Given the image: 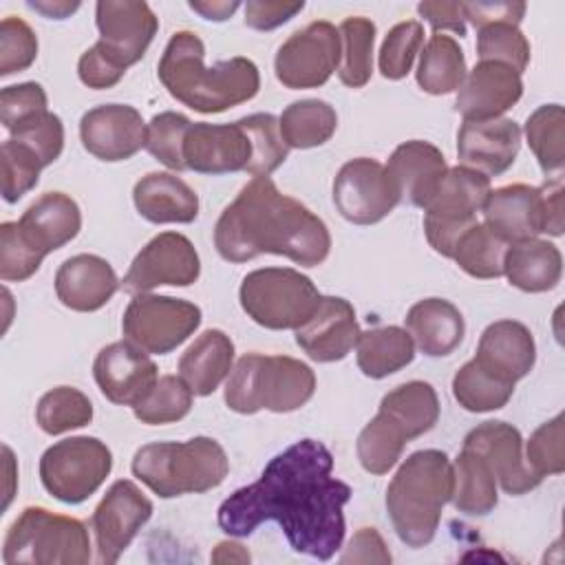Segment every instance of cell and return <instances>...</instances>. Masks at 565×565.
Wrapping results in <instances>:
<instances>
[{
  "label": "cell",
  "instance_id": "f6af8a7d",
  "mask_svg": "<svg viewBox=\"0 0 565 565\" xmlns=\"http://www.w3.org/2000/svg\"><path fill=\"white\" fill-rule=\"evenodd\" d=\"M247 128L252 143H254V157L247 168V174L256 177H269L289 154V146L285 143L280 135L278 119L269 113H256L241 119Z\"/></svg>",
  "mask_w": 565,
  "mask_h": 565
},
{
  "label": "cell",
  "instance_id": "94428289",
  "mask_svg": "<svg viewBox=\"0 0 565 565\" xmlns=\"http://www.w3.org/2000/svg\"><path fill=\"white\" fill-rule=\"evenodd\" d=\"M417 11L428 24L439 31H452L459 38L466 35V11L463 2H419Z\"/></svg>",
  "mask_w": 565,
  "mask_h": 565
},
{
  "label": "cell",
  "instance_id": "ac0fdd59",
  "mask_svg": "<svg viewBox=\"0 0 565 565\" xmlns=\"http://www.w3.org/2000/svg\"><path fill=\"white\" fill-rule=\"evenodd\" d=\"M463 448L481 455L490 470L494 472L497 483L508 494H525L534 490L543 477H539L525 461L521 448L523 439L521 433L508 422H483L472 428L466 439Z\"/></svg>",
  "mask_w": 565,
  "mask_h": 565
},
{
  "label": "cell",
  "instance_id": "e0dca14e",
  "mask_svg": "<svg viewBox=\"0 0 565 565\" xmlns=\"http://www.w3.org/2000/svg\"><path fill=\"white\" fill-rule=\"evenodd\" d=\"M97 44L121 66L137 64L157 35L159 20L146 2L102 0L95 7Z\"/></svg>",
  "mask_w": 565,
  "mask_h": 565
},
{
  "label": "cell",
  "instance_id": "52a82bcc",
  "mask_svg": "<svg viewBox=\"0 0 565 565\" xmlns=\"http://www.w3.org/2000/svg\"><path fill=\"white\" fill-rule=\"evenodd\" d=\"M2 561L7 565H84L90 561L88 530L79 519L31 505L11 523Z\"/></svg>",
  "mask_w": 565,
  "mask_h": 565
},
{
  "label": "cell",
  "instance_id": "f5cc1de1",
  "mask_svg": "<svg viewBox=\"0 0 565 565\" xmlns=\"http://www.w3.org/2000/svg\"><path fill=\"white\" fill-rule=\"evenodd\" d=\"M563 437V415L552 417L532 433L525 448V461L539 477L561 475L565 470Z\"/></svg>",
  "mask_w": 565,
  "mask_h": 565
},
{
  "label": "cell",
  "instance_id": "60d3db41",
  "mask_svg": "<svg viewBox=\"0 0 565 565\" xmlns=\"http://www.w3.org/2000/svg\"><path fill=\"white\" fill-rule=\"evenodd\" d=\"M514 393V384H508L488 371H483L475 360L466 362L452 377V395L461 408L470 413H488L503 408Z\"/></svg>",
  "mask_w": 565,
  "mask_h": 565
},
{
  "label": "cell",
  "instance_id": "4316f807",
  "mask_svg": "<svg viewBox=\"0 0 565 565\" xmlns=\"http://www.w3.org/2000/svg\"><path fill=\"white\" fill-rule=\"evenodd\" d=\"M384 170L395 183L402 199H406L415 207L426 210L448 168L437 146L413 139L399 143L393 150Z\"/></svg>",
  "mask_w": 565,
  "mask_h": 565
},
{
  "label": "cell",
  "instance_id": "8fae6325",
  "mask_svg": "<svg viewBox=\"0 0 565 565\" xmlns=\"http://www.w3.org/2000/svg\"><path fill=\"white\" fill-rule=\"evenodd\" d=\"M199 324L201 309L194 302L154 294H135L121 318L126 340L157 355L174 351Z\"/></svg>",
  "mask_w": 565,
  "mask_h": 565
},
{
  "label": "cell",
  "instance_id": "9a60e30c",
  "mask_svg": "<svg viewBox=\"0 0 565 565\" xmlns=\"http://www.w3.org/2000/svg\"><path fill=\"white\" fill-rule=\"evenodd\" d=\"M152 516V501L128 479L115 481L97 503L90 525L99 563H117Z\"/></svg>",
  "mask_w": 565,
  "mask_h": 565
},
{
  "label": "cell",
  "instance_id": "d4e9b609",
  "mask_svg": "<svg viewBox=\"0 0 565 565\" xmlns=\"http://www.w3.org/2000/svg\"><path fill=\"white\" fill-rule=\"evenodd\" d=\"M472 360L490 375L516 384L536 362L532 331L516 320H497L483 329Z\"/></svg>",
  "mask_w": 565,
  "mask_h": 565
},
{
  "label": "cell",
  "instance_id": "f907efd6",
  "mask_svg": "<svg viewBox=\"0 0 565 565\" xmlns=\"http://www.w3.org/2000/svg\"><path fill=\"white\" fill-rule=\"evenodd\" d=\"M46 93L38 82H22L13 86H4L0 93V119L2 126L13 135L22 126L44 117L46 110Z\"/></svg>",
  "mask_w": 565,
  "mask_h": 565
},
{
  "label": "cell",
  "instance_id": "91938a15",
  "mask_svg": "<svg viewBox=\"0 0 565 565\" xmlns=\"http://www.w3.org/2000/svg\"><path fill=\"white\" fill-rule=\"evenodd\" d=\"M342 563H391V554L375 527H362L353 534Z\"/></svg>",
  "mask_w": 565,
  "mask_h": 565
},
{
  "label": "cell",
  "instance_id": "f1b7e54d",
  "mask_svg": "<svg viewBox=\"0 0 565 565\" xmlns=\"http://www.w3.org/2000/svg\"><path fill=\"white\" fill-rule=\"evenodd\" d=\"M132 201L150 223H192L199 216L196 192L177 174L150 172L135 183Z\"/></svg>",
  "mask_w": 565,
  "mask_h": 565
},
{
  "label": "cell",
  "instance_id": "7bdbcfd3",
  "mask_svg": "<svg viewBox=\"0 0 565 565\" xmlns=\"http://www.w3.org/2000/svg\"><path fill=\"white\" fill-rule=\"evenodd\" d=\"M90 399L73 386H57L46 391L35 406V422L46 435H62L73 428H82L90 424Z\"/></svg>",
  "mask_w": 565,
  "mask_h": 565
},
{
  "label": "cell",
  "instance_id": "30bf717a",
  "mask_svg": "<svg viewBox=\"0 0 565 565\" xmlns=\"http://www.w3.org/2000/svg\"><path fill=\"white\" fill-rule=\"evenodd\" d=\"M113 468L110 448L97 437H68L49 446L40 459V479L62 503H82L99 490Z\"/></svg>",
  "mask_w": 565,
  "mask_h": 565
},
{
  "label": "cell",
  "instance_id": "1f68e13d",
  "mask_svg": "<svg viewBox=\"0 0 565 565\" xmlns=\"http://www.w3.org/2000/svg\"><path fill=\"white\" fill-rule=\"evenodd\" d=\"M503 274L508 276L510 285L541 294L550 291L558 285L563 274V256L558 247L543 238H527L508 245L503 256Z\"/></svg>",
  "mask_w": 565,
  "mask_h": 565
},
{
  "label": "cell",
  "instance_id": "603a6c76",
  "mask_svg": "<svg viewBox=\"0 0 565 565\" xmlns=\"http://www.w3.org/2000/svg\"><path fill=\"white\" fill-rule=\"evenodd\" d=\"M358 335L355 309L340 296H322L311 318L296 329L298 347L316 362H338L347 358Z\"/></svg>",
  "mask_w": 565,
  "mask_h": 565
},
{
  "label": "cell",
  "instance_id": "6125c7cd",
  "mask_svg": "<svg viewBox=\"0 0 565 565\" xmlns=\"http://www.w3.org/2000/svg\"><path fill=\"white\" fill-rule=\"evenodd\" d=\"M543 201H545V216H547V234L561 236L565 230L563 216V177L556 174L541 185Z\"/></svg>",
  "mask_w": 565,
  "mask_h": 565
},
{
  "label": "cell",
  "instance_id": "8992f818",
  "mask_svg": "<svg viewBox=\"0 0 565 565\" xmlns=\"http://www.w3.org/2000/svg\"><path fill=\"white\" fill-rule=\"evenodd\" d=\"M316 391V373L309 364L289 355L245 353L225 384V404L241 415L263 408L291 413L305 406Z\"/></svg>",
  "mask_w": 565,
  "mask_h": 565
},
{
  "label": "cell",
  "instance_id": "ffe728a7",
  "mask_svg": "<svg viewBox=\"0 0 565 565\" xmlns=\"http://www.w3.org/2000/svg\"><path fill=\"white\" fill-rule=\"evenodd\" d=\"M79 137L93 157L102 161H126L146 148V124L135 106L102 104L84 113Z\"/></svg>",
  "mask_w": 565,
  "mask_h": 565
},
{
  "label": "cell",
  "instance_id": "d6986e66",
  "mask_svg": "<svg viewBox=\"0 0 565 565\" xmlns=\"http://www.w3.org/2000/svg\"><path fill=\"white\" fill-rule=\"evenodd\" d=\"M93 375L102 395L121 406H137L159 380L157 364L130 340L104 347L93 362Z\"/></svg>",
  "mask_w": 565,
  "mask_h": 565
},
{
  "label": "cell",
  "instance_id": "ee69618b",
  "mask_svg": "<svg viewBox=\"0 0 565 565\" xmlns=\"http://www.w3.org/2000/svg\"><path fill=\"white\" fill-rule=\"evenodd\" d=\"M192 395L194 393L181 377L161 375L148 395L137 406H132V413L141 424H172L190 413Z\"/></svg>",
  "mask_w": 565,
  "mask_h": 565
},
{
  "label": "cell",
  "instance_id": "cb8c5ba5",
  "mask_svg": "<svg viewBox=\"0 0 565 565\" xmlns=\"http://www.w3.org/2000/svg\"><path fill=\"white\" fill-rule=\"evenodd\" d=\"M521 148V128L514 119L497 117L486 121H466L457 132V157L466 168L497 177L505 172Z\"/></svg>",
  "mask_w": 565,
  "mask_h": 565
},
{
  "label": "cell",
  "instance_id": "7402d4cb",
  "mask_svg": "<svg viewBox=\"0 0 565 565\" xmlns=\"http://www.w3.org/2000/svg\"><path fill=\"white\" fill-rule=\"evenodd\" d=\"M481 212L486 218L483 223L508 245L547 234V216L541 188L512 183L490 190Z\"/></svg>",
  "mask_w": 565,
  "mask_h": 565
},
{
  "label": "cell",
  "instance_id": "83f0119b",
  "mask_svg": "<svg viewBox=\"0 0 565 565\" xmlns=\"http://www.w3.org/2000/svg\"><path fill=\"white\" fill-rule=\"evenodd\" d=\"M119 289L113 265L95 254L66 258L55 274L57 300L73 311H97Z\"/></svg>",
  "mask_w": 565,
  "mask_h": 565
},
{
  "label": "cell",
  "instance_id": "be15d7a7",
  "mask_svg": "<svg viewBox=\"0 0 565 565\" xmlns=\"http://www.w3.org/2000/svg\"><path fill=\"white\" fill-rule=\"evenodd\" d=\"M241 4L238 2H190V9L201 13L205 20H214V22H223L227 20Z\"/></svg>",
  "mask_w": 565,
  "mask_h": 565
},
{
  "label": "cell",
  "instance_id": "7c38bea8",
  "mask_svg": "<svg viewBox=\"0 0 565 565\" xmlns=\"http://www.w3.org/2000/svg\"><path fill=\"white\" fill-rule=\"evenodd\" d=\"M342 42L338 29L318 20L291 33L278 49L274 68L276 77L287 88H318L327 84L340 66Z\"/></svg>",
  "mask_w": 565,
  "mask_h": 565
},
{
  "label": "cell",
  "instance_id": "4dcf8cb0",
  "mask_svg": "<svg viewBox=\"0 0 565 565\" xmlns=\"http://www.w3.org/2000/svg\"><path fill=\"white\" fill-rule=\"evenodd\" d=\"M234 342L221 329L203 331L181 355L179 377L194 395H212L232 373Z\"/></svg>",
  "mask_w": 565,
  "mask_h": 565
},
{
  "label": "cell",
  "instance_id": "bcb514c9",
  "mask_svg": "<svg viewBox=\"0 0 565 565\" xmlns=\"http://www.w3.org/2000/svg\"><path fill=\"white\" fill-rule=\"evenodd\" d=\"M190 126L192 121L174 110L154 115L146 126V150L174 172L188 170L183 161V141Z\"/></svg>",
  "mask_w": 565,
  "mask_h": 565
},
{
  "label": "cell",
  "instance_id": "f546056e",
  "mask_svg": "<svg viewBox=\"0 0 565 565\" xmlns=\"http://www.w3.org/2000/svg\"><path fill=\"white\" fill-rule=\"evenodd\" d=\"M406 331L424 355H450L463 340L461 311L446 298H424L406 313Z\"/></svg>",
  "mask_w": 565,
  "mask_h": 565
},
{
  "label": "cell",
  "instance_id": "277c9868",
  "mask_svg": "<svg viewBox=\"0 0 565 565\" xmlns=\"http://www.w3.org/2000/svg\"><path fill=\"white\" fill-rule=\"evenodd\" d=\"M452 486L455 475L446 452L428 448L406 457L386 488V510L402 543L424 547L435 539Z\"/></svg>",
  "mask_w": 565,
  "mask_h": 565
},
{
  "label": "cell",
  "instance_id": "7a4b0ae2",
  "mask_svg": "<svg viewBox=\"0 0 565 565\" xmlns=\"http://www.w3.org/2000/svg\"><path fill=\"white\" fill-rule=\"evenodd\" d=\"M214 245L230 263L278 254L302 267H318L329 256L331 234L307 205L282 194L269 177H256L221 212Z\"/></svg>",
  "mask_w": 565,
  "mask_h": 565
},
{
  "label": "cell",
  "instance_id": "74e56055",
  "mask_svg": "<svg viewBox=\"0 0 565 565\" xmlns=\"http://www.w3.org/2000/svg\"><path fill=\"white\" fill-rule=\"evenodd\" d=\"M525 139L543 174L556 177L565 163V113L561 104L539 106L525 121Z\"/></svg>",
  "mask_w": 565,
  "mask_h": 565
},
{
  "label": "cell",
  "instance_id": "681fc988",
  "mask_svg": "<svg viewBox=\"0 0 565 565\" xmlns=\"http://www.w3.org/2000/svg\"><path fill=\"white\" fill-rule=\"evenodd\" d=\"M42 161L20 141L7 139L2 143V196L7 203L20 201L38 185Z\"/></svg>",
  "mask_w": 565,
  "mask_h": 565
},
{
  "label": "cell",
  "instance_id": "6f0895ef",
  "mask_svg": "<svg viewBox=\"0 0 565 565\" xmlns=\"http://www.w3.org/2000/svg\"><path fill=\"white\" fill-rule=\"evenodd\" d=\"M305 9V2H285V0H249L245 4V24L256 31H271L289 22L296 13Z\"/></svg>",
  "mask_w": 565,
  "mask_h": 565
},
{
  "label": "cell",
  "instance_id": "e7e4bbea",
  "mask_svg": "<svg viewBox=\"0 0 565 565\" xmlns=\"http://www.w3.org/2000/svg\"><path fill=\"white\" fill-rule=\"evenodd\" d=\"M212 563H249V552L234 541H223L212 552Z\"/></svg>",
  "mask_w": 565,
  "mask_h": 565
},
{
  "label": "cell",
  "instance_id": "d590c367",
  "mask_svg": "<svg viewBox=\"0 0 565 565\" xmlns=\"http://www.w3.org/2000/svg\"><path fill=\"white\" fill-rule=\"evenodd\" d=\"M466 73V57L459 42L444 33L430 35L417 66V84L422 90L430 95L452 93L463 84Z\"/></svg>",
  "mask_w": 565,
  "mask_h": 565
},
{
  "label": "cell",
  "instance_id": "5b68a950",
  "mask_svg": "<svg viewBox=\"0 0 565 565\" xmlns=\"http://www.w3.org/2000/svg\"><path fill=\"white\" fill-rule=\"evenodd\" d=\"M227 472V455L212 437L154 441L132 457V475L161 499L207 492L221 486Z\"/></svg>",
  "mask_w": 565,
  "mask_h": 565
},
{
  "label": "cell",
  "instance_id": "db71d44e",
  "mask_svg": "<svg viewBox=\"0 0 565 565\" xmlns=\"http://www.w3.org/2000/svg\"><path fill=\"white\" fill-rule=\"evenodd\" d=\"M42 260L44 258L24 243L15 221H7L0 225V278L2 280L22 282L40 269Z\"/></svg>",
  "mask_w": 565,
  "mask_h": 565
},
{
  "label": "cell",
  "instance_id": "6da1fadb",
  "mask_svg": "<svg viewBox=\"0 0 565 565\" xmlns=\"http://www.w3.org/2000/svg\"><path fill=\"white\" fill-rule=\"evenodd\" d=\"M351 488L333 477V455L318 439H300L278 452L260 477L232 492L216 521L230 536H249L276 521L298 554L329 561L344 541V505Z\"/></svg>",
  "mask_w": 565,
  "mask_h": 565
},
{
  "label": "cell",
  "instance_id": "11a10c76",
  "mask_svg": "<svg viewBox=\"0 0 565 565\" xmlns=\"http://www.w3.org/2000/svg\"><path fill=\"white\" fill-rule=\"evenodd\" d=\"M11 139L20 141L26 146L40 161L42 166H51L64 148V126L62 119L55 113H46L44 117L22 126L11 135Z\"/></svg>",
  "mask_w": 565,
  "mask_h": 565
},
{
  "label": "cell",
  "instance_id": "3957f363",
  "mask_svg": "<svg viewBox=\"0 0 565 565\" xmlns=\"http://www.w3.org/2000/svg\"><path fill=\"white\" fill-rule=\"evenodd\" d=\"M203 57L205 46L194 31H177L166 44L157 75L177 102L196 113H223L256 97L260 73L252 60L236 55L207 68Z\"/></svg>",
  "mask_w": 565,
  "mask_h": 565
},
{
  "label": "cell",
  "instance_id": "03108f58",
  "mask_svg": "<svg viewBox=\"0 0 565 565\" xmlns=\"http://www.w3.org/2000/svg\"><path fill=\"white\" fill-rule=\"evenodd\" d=\"M31 7L33 9H38V11H42L44 15H49V18H64L66 13H73L79 4L77 2H73V4H68V2H53V4H46V2H31Z\"/></svg>",
  "mask_w": 565,
  "mask_h": 565
},
{
  "label": "cell",
  "instance_id": "7dc6e473",
  "mask_svg": "<svg viewBox=\"0 0 565 565\" xmlns=\"http://www.w3.org/2000/svg\"><path fill=\"white\" fill-rule=\"evenodd\" d=\"M479 60H492L510 66L519 75L530 64V42L516 24L497 22L479 29L477 35Z\"/></svg>",
  "mask_w": 565,
  "mask_h": 565
},
{
  "label": "cell",
  "instance_id": "b9f144b4",
  "mask_svg": "<svg viewBox=\"0 0 565 565\" xmlns=\"http://www.w3.org/2000/svg\"><path fill=\"white\" fill-rule=\"evenodd\" d=\"M406 435L382 411L358 435V459L371 475H386L402 457Z\"/></svg>",
  "mask_w": 565,
  "mask_h": 565
},
{
  "label": "cell",
  "instance_id": "484cf974",
  "mask_svg": "<svg viewBox=\"0 0 565 565\" xmlns=\"http://www.w3.org/2000/svg\"><path fill=\"white\" fill-rule=\"evenodd\" d=\"M15 223L24 243L44 258L79 234L82 212L68 194L46 192L31 203Z\"/></svg>",
  "mask_w": 565,
  "mask_h": 565
},
{
  "label": "cell",
  "instance_id": "4fadbf2b",
  "mask_svg": "<svg viewBox=\"0 0 565 565\" xmlns=\"http://www.w3.org/2000/svg\"><path fill=\"white\" fill-rule=\"evenodd\" d=\"M402 201L384 166L369 157L347 161L333 179V203L355 225H373Z\"/></svg>",
  "mask_w": 565,
  "mask_h": 565
},
{
  "label": "cell",
  "instance_id": "c3c4849f",
  "mask_svg": "<svg viewBox=\"0 0 565 565\" xmlns=\"http://www.w3.org/2000/svg\"><path fill=\"white\" fill-rule=\"evenodd\" d=\"M424 44V26L417 20L395 24L380 49V73L386 79H402L411 73L413 62Z\"/></svg>",
  "mask_w": 565,
  "mask_h": 565
},
{
  "label": "cell",
  "instance_id": "8d00e7d4",
  "mask_svg": "<svg viewBox=\"0 0 565 565\" xmlns=\"http://www.w3.org/2000/svg\"><path fill=\"white\" fill-rule=\"evenodd\" d=\"M278 126L289 148L307 150L322 146L333 137L338 128V115L329 102L300 99L282 110Z\"/></svg>",
  "mask_w": 565,
  "mask_h": 565
},
{
  "label": "cell",
  "instance_id": "816d5d0a",
  "mask_svg": "<svg viewBox=\"0 0 565 565\" xmlns=\"http://www.w3.org/2000/svg\"><path fill=\"white\" fill-rule=\"evenodd\" d=\"M38 57V38L33 29L15 15L0 24V75H13L29 68Z\"/></svg>",
  "mask_w": 565,
  "mask_h": 565
},
{
  "label": "cell",
  "instance_id": "ba28073f",
  "mask_svg": "<svg viewBox=\"0 0 565 565\" xmlns=\"http://www.w3.org/2000/svg\"><path fill=\"white\" fill-rule=\"evenodd\" d=\"M243 311L265 329H298L311 318L320 291L309 276L291 267H263L249 271L238 289Z\"/></svg>",
  "mask_w": 565,
  "mask_h": 565
},
{
  "label": "cell",
  "instance_id": "44dd1931",
  "mask_svg": "<svg viewBox=\"0 0 565 565\" xmlns=\"http://www.w3.org/2000/svg\"><path fill=\"white\" fill-rule=\"evenodd\" d=\"M523 95V82L516 71L501 62L479 60L470 73H466L459 86L455 110L466 121H486L501 117Z\"/></svg>",
  "mask_w": 565,
  "mask_h": 565
},
{
  "label": "cell",
  "instance_id": "f35d334b",
  "mask_svg": "<svg viewBox=\"0 0 565 565\" xmlns=\"http://www.w3.org/2000/svg\"><path fill=\"white\" fill-rule=\"evenodd\" d=\"M338 33L342 42L338 77L349 88H362L373 73L375 24L369 18L353 15L340 24Z\"/></svg>",
  "mask_w": 565,
  "mask_h": 565
},
{
  "label": "cell",
  "instance_id": "d6a6232c",
  "mask_svg": "<svg viewBox=\"0 0 565 565\" xmlns=\"http://www.w3.org/2000/svg\"><path fill=\"white\" fill-rule=\"evenodd\" d=\"M355 351L360 371L366 377L382 380L413 362L415 342L402 327H373L369 331H360Z\"/></svg>",
  "mask_w": 565,
  "mask_h": 565
},
{
  "label": "cell",
  "instance_id": "836d02e7",
  "mask_svg": "<svg viewBox=\"0 0 565 565\" xmlns=\"http://www.w3.org/2000/svg\"><path fill=\"white\" fill-rule=\"evenodd\" d=\"M380 411L397 424L406 439H415L428 433L439 419V399L428 382L411 380L386 393L380 402Z\"/></svg>",
  "mask_w": 565,
  "mask_h": 565
},
{
  "label": "cell",
  "instance_id": "680465c9",
  "mask_svg": "<svg viewBox=\"0 0 565 565\" xmlns=\"http://www.w3.org/2000/svg\"><path fill=\"white\" fill-rule=\"evenodd\" d=\"M463 11H466V20H470L477 29L497 24V22H508L519 26L525 13V2H463Z\"/></svg>",
  "mask_w": 565,
  "mask_h": 565
},
{
  "label": "cell",
  "instance_id": "ab89813d",
  "mask_svg": "<svg viewBox=\"0 0 565 565\" xmlns=\"http://www.w3.org/2000/svg\"><path fill=\"white\" fill-rule=\"evenodd\" d=\"M508 243L486 223H475L455 245V263L472 278H499Z\"/></svg>",
  "mask_w": 565,
  "mask_h": 565
},
{
  "label": "cell",
  "instance_id": "5bb4252c",
  "mask_svg": "<svg viewBox=\"0 0 565 565\" xmlns=\"http://www.w3.org/2000/svg\"><path fill=\"white\" fill-rule=\"evenodd\" d=\"M199 274L201 260L192 241L179 232H161L135 256L121 287L128 294H148L161 285L188 287Z\"/></svg>",
  "mask_w": 565,
  "mask_h": 565
},
{
  "label": "cell",
  "instance_id": "e575fe53",
  "mask_svg": "<svg viewBox=\"0 0 565 565\" xmlns=\"http://www.w3.org/2000/svg\"><path fill=\"white\" fill-rule=\"evenodd\" d=\"M452 475L455 486L450 501L457 512L470 516H486L497 508V479L481 455L461 448L452 463Z\"/></svg>",
  "mask_w": 565,
  "mask_h": 565
},
{
  "label": "cell",
  "instance_id": "2e32d148",
  "mask_svg": "<svg viewBox=\"0 0 565 565\" xmlns=\"http://www.w3.org/2000/svg\"><path fill=\"white\" fill-rule=\"evenodd\" d=\"M254 157V143L243 126L234 124H192L183 141V161L188 170L201 174L247 172Z\"/></svg>",
  "mask_w": 565,
  "mask_h": 565
},
{
  "label": "cell",
  "instance_id": "9c48e42d",
  "mask_svg": "<svg viewBox=\"0 0 565 565\" xmlns=\"http://www.w3.org/2000/svg\"><path fill=\"white\" fill-rule=\"evenodd\" d=\"M490 194V179L472 168H448L424 214V232L430 247L452 258L455 245L477 223V212Z\"/></svg>",
  "mask_w": 565,
  "mask_h": 565
},
{
  "label": "cell",
  "instance_id": "9f6ffc18",
  "mask_svg": "<svg viewBox=\"0 0 565 565\" xmlns=\"http://www.w3.org/2000/svg\"><path fill=\"white\" fill-rule=\"evenodd\" d=\"M124 73L126 68H121L97 42L88 51H84L77 62V75L82 84L95 90L113 88L124 77Z\"/></svg>",
  "mask_w": 565,
  "mask_h": 565
}]
</instances>
